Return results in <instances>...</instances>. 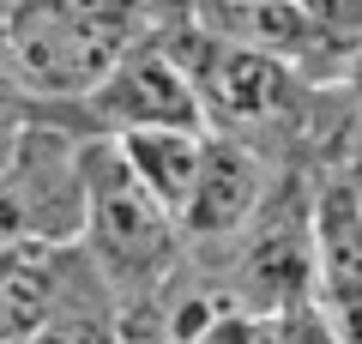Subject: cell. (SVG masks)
<instances>
[{
  "instance_id": "6da1fadb",
  "label": "cell",
  "mask_w": 362,
  "mask_h": 344,
  "mask_svg": "<svg viewBox=\"0 0 362 344\" xmlns=\"http://www.w3.org/2000/svg\"><path fill=\"white\" fill-rule=\"evenodd\" d=\"M90 229L85 133L42 127L6 103V236L73 248Z\"/></svg>"
},
{
  "instance_id": "7a4b0ae2",
  "label": "cell",
  "mask_w": 362,
  "mask_h": 344,
  "mask_svg": "<svg viewBox=\"0 0 362 344\" xmlns=\"http://www.w3.org/2000/svg\"><path fill=\"white\" fill-rule=\"evenodd\" d=\"M85 176H90L85 242L97 266L115 278H157V266H169V254H175L181 217L139 181L121 139H85Z\"/></svg>"
},
{
  "instance_id": "3957f363",
  "label": "cell",
  "mask_w": 362,
  "mask_h": 344,
  "mask_svg": "<svg viewBox=\"0 0 362 344\" xmlns=\"http://www.w3.org/2000/svg\"><path fill=\"white\" fill-rule=\"evenodd\" d=\"M85 115L90 139H121L133 127H206V97H199L194 73L145 30V42H133L127 61L90 91L85 103H73Z\"/></svg>"
},
{
  "instance_id": "277c9868",
  "label": "cell",
  "mask_w": 362,
  "mask_h": 344,
  "mask_svg": "<svg viewBox=\"0 0 362 344\" xmlns=\"http://www.w3.org/2000/svg\"><path fill=\"white\" fill-rule=\"evenodd\" d=\"M199 97H206L211 121H272V115L290 103V91L302 85V73L278 55L242 49V42H211V55L194 73Z\"/></svg>"
},
{
  "instance_id": "5b68a950",
  "label": "cell",
  "mask_w": 362,
  "mask_h": 344,
  "mask_svg": "<svg viewBox=\"0 0 362 344\" xmlns=\"http://www.w3.org/2000/svg\"><path fill=\"white\" fill-rule=\"evenodd\" d=\"M259 193H266V169L247 145L235 139H211L206 151V169H199V188L181 212V229L194 236H235V229L254 217Z\"/></svg>"
},
{
  "instance_id": "8992f818",
  "label": "cell",
  "mask_w": 362,
  "mask_h": 344,
  "mask_svg": "<svg viewBox=\"0 0 362 344\" xmlns=\"http://www.w3.org/2000/svg\"><path fill=\"white\" fill-rule=\"evenodd\" d=\"M121 151L139 169L145 188L181 217L187 200H194V188H199V169H206L211 139L199 127H133V133H121Z\"/></svg>"
},
{
  "instance_id": "52a82bcc",
  "label": "cell",
  "mask_w": 362,
  "mask_h": 344,
  "mask_svg": "<svg viewBox=\"0 0 362 344\" xmlns=\"http://www.w3.org/2000/svg\"><path fill=\"white\" fill-rule=\"evenodd\" d=\"M320 314L338 332V344H362V278H326L320 284Z\"/></svg>"
},
{
  "instance_id": "ba28073f",
  "label": "cell",
  "mask_w": 362,
  "mask_h": 344,
  "mask_svg": "<svg viewBox=\"0 0 362 344\" xmlns=\"http://www.w3.org/2000/svg\"><path fill=\"white\" fill-rule=\"evenodd\" d=\"M30 344H121V332H115V326H103L97 314L61 308V314H54V320H49V326H42Z\"/></svg>"
},
{
  "instance_id": "9c48e42d",
  "label": "cell",
  "mask_w": 362,
  "mask_h": 344,
  "mask_svg": "<svg viewBox=\"0 0 362 344\" xmlns=\"http://www.w3.org/2000/svg\"><path fill=\"white\" fill-rule=\"evenodd\" d=\"M272 344H338V332L326 326L320 302H302L290 314H272Z\"/></svg>"
},
{
  "instance_id": "30bf717a",
  "label": "cell",
  "mask_w": 362,
  "mask_h": 344,
  "mask_svg": "<svg viewBox=\"0 0 362 344\" xmlns=\"http://www.w3.org/2000/svg\"><path fill=\"white\" fill-rule=\"evenodd\" d=\"M194 344H272V320L266 314H247V308H230L211 332H199Z\"/></svg>"
},
{
  "instance_id": "8fae6325",
  "label": "cell",
  "mask_w": 362,
  "mask_h": 344,
  "mask_svg": "<svg viewBox=\"0 0 362 344\" xmlns=\"http://www.w3.org/2000/svg\"><path fill=\"white\" fill-rule=\"evenodd\" d=\"M344 91H350V97L362 103V55H356V61H350V73H344Z\"/></svg>"
},
{
  "instance_id": "7c38bea8",
  "label": "cell",
  "mask_w": 362,
  "mask_h": 344,
  "mask_svg": "<svg viewBox=\"0 0 362 344\" xmlns=\"http://www.w3.org/2000/svg\"><path fill=\"white\" fill-rule=\"evenodd\" d=\"M6 6H30V0H6Z\"/></svg>"
},
{
  "instance_id": "4fadbf2b",
  "label": "cell",
  "mask_w": 362,
  "mask_h": 344,
  "mask_svg": "<svg viewBox=\"0 0 362 344\" xmlns=\"http://www.w3.org/2000/svg\"><path fill=\"white\" fill-rule=\"evenodd\" d=\"M356 176H362V169H356ZM356 200H362V181H356Z\"/></svg>"
},
{
  "instance_id": "5bb4252c",
  "label": "cell",
  "mask_w": 362,
  "mask_h": 344,
  "mask_svg": "<svg viewBox=\"0 0 362 344\" xmlns=\"http://www.w3.org/2000/svg\"><path fill=\"white\" fill-rule=\"evenodd\" d=\"M157 6H163V0H157Z\"/></svg>"
}]
</instances>
